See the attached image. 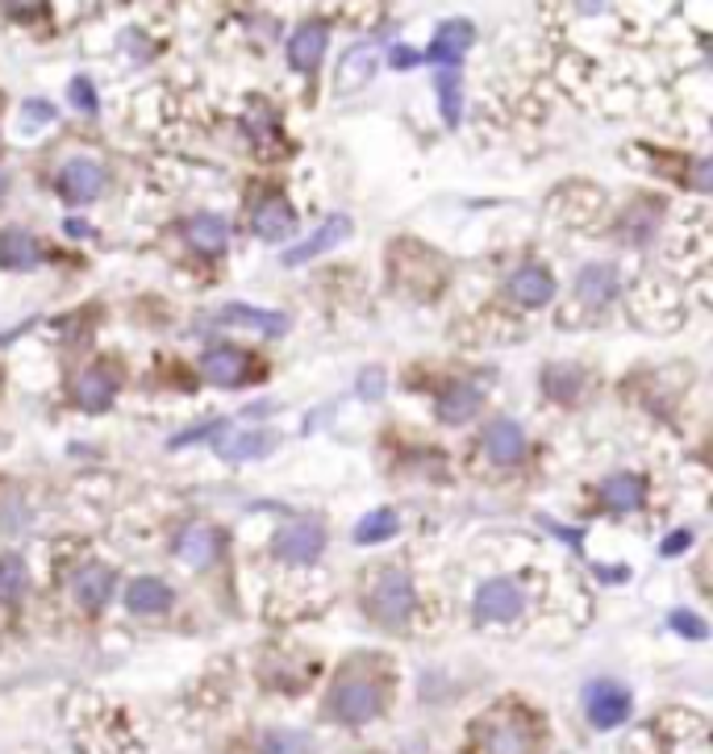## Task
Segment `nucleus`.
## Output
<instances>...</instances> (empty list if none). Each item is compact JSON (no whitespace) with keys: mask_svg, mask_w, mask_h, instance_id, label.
Listing matches in <instances>:
<instances>
[{"mask_svg":"<svg viewBox=\"0 0 713 754\" xmlns=\"http://www.w3.org/2000/svg\"><path fill=\"white\" fill-rule=\"evenodd\" d=\"M217 455L230 459V463H246V459H267L276 450V434L267 429H238V434H217Z\"/></svg>","mask_w":713,"mask_h":754,"instance_id":"22","label":"nucleus"},{"mask_svg":"<svg viewBox=\"0 0 713 754\" xmlns=\"http://www.w3.org/2000/svg\"><path fill=\"white\" fill-rule=\"evenodd\" d=\"M259 754H309V737L301 730H267L259 737Z\"/></svg>","mask_w":713,"mask_h":754,"instance_id":"31","label":"nucleus"},{"mask_svg":"<svg viewBox=\"0 0 713 754\" xmlns=\"http://www.w3.org/2000/svg\"><path fill=\"white\" fill-rule=\"evenodd\" d=\"M201 371H205V379L217 384V388H243L246 376H251V363H246V355L238 346L213 343L210 350L201 355Z\"/></svg>","mask_w":713,"mask_h":754,"instance_id":"14","label":"nucleus"},{"mask_svg":"<svg viewBox=\"0 0 713 754\" xmlns=\"http://www.w3.org/2000/svg\"><path fill=\"white\" fill-rule=\"evenodd\" d=\"M350 230H355V225H350L347 213H330V217L317 225L314 234L301 242V246L284 251V267H305L309 258L326 255V251H334V246H343V242L350 238Z\"/></svg>","mask_w":713,"mask_h":754,"instance_id":"13","label":"nucleus"},{"mask_svg":"<svg viewBox=\"0 0 713 754\" xmlns=\"http://www.w3.org/2000/svg\"><path fill=\"white\" fill-rule=\"evenodd\" d=\"M480 405H485L480 388H476V384H464V379H455V384H447V393L438 396V421H447V426H464V421H471V417L480 412Z\"/></svg>","mask_w":713,"mask_h":754,"instance_id":"25","label":"nucleus"},{"mask_svg":"<svg viewBox=\"0 0 713 754\" xmlns=\"http://www.w3.org/2000/svg\"><path fill=\"white\" fill-rule=\"evenodd\" d=\"M397 530H400V517L393 513V509H371V513L355 526V542H359V547H380V542H388Z\"/></svg>","mask_w":713,"mask_h":754,"instance_id":"27","label":"nucleus"},{"mask_svg":"<svg viewBox=\"0 0 713 754\" xmlns=\"http://www.w3.org/2000/svg\"><path fill=\"white\" fill-rule=\"evenodd\" d=\"M643 500H646V483H643V476H634V471H618V476L601 480V505H605L609 513H618V517L639 513Z\"/></svg>","mask_w":713,"mask_h":754,"instance_id":"20","label":"nucleus"},{"mask_svg":"<svg viewBox=\"0 0 713 754\" xmlns=\"http://www.w3.org/2000/svg\"><path fill=\"white\" fill-rule=\"evenodd\" d=\"M414 609H418V592H414V580L400 567H384V571L371 575V583H367V613L380 625L405 630Z\"/></svg>","mask_w":713,"mask_h":754,"instance_id":"2","label":"nucleus"},{"mask_svg":"<svg viewBox=\"0 0 713 754\" xmlns=\"http://www.w3.org/2000/svg\"><path fill=\"white\" fill-rule=\"evenodd\" d=\"M217 554H222V533L213 530L210 521H189L184 530L175 533V559L180 563L205 571V567L217 563Z\"/></svg>","mask_w":713,"mask_h":754,"instance_id":"12","label":"nucleus"},{"mask_svg":"<svg viewBox=\"0 0 713 754\" xmlns=\"http://www.w3.org/2000/svg\"><path fill=\"white\" fill-rule=\"evenodd\" d=\"M438 109L447 125H459L464 118V84H459V71H438Z\"/></svg>","mask_w":713,"mask_h":754,"instance_id":"30","label":"nucleus"},{"mask_svg":"<svg viewBox=\"0 0 713 754\" xmlns=\"http://www.w3.org/2000/svg\"><path fill=\"white\" fill-rule=\"evenodd\" d=\"M485 455L497 467H513L526 459V429L513 417H497L485 426Z\"/></svg>","mask_w":713,"mask_h":754,"instance_id":"15","label":"nucleus"},{"mask_svg":"<svg viewBox=\"0 0 713 754\" xmlns=\"http://www.w3.org/2000/svg\"><path fill=\"white\" fill-rule=\"evenodd\" d=\"M471 47H476V26L468 18H451L435 30V42H430V51L421 54V63H435L438 71H459Z\"/></svg>","mask_w":713,"mask_h":754,"instance_id":"8","label":"nucleus"},{"mask_svg":"<svg viewBox=\"0 0 713 754\" xmlns=\"http://www.w3.org/2000/svg\"><path fill=\"white\" fill-rule=\"evenodd\" d=\"M384 709V687L376 675H359V671H343L334 680L330 696H326V713L338 725H367L376 721Z\"/></svg>","mask_w":713,"mask_h":754,"instance_id":"1","label":"nucleus"},{"mask_svg":"<svg viewBox=\"0 0 713 754\" xmlns=\"http://www.w3.org/2000/svg\"><path fill=\"white\" fill-rule=\"evenodd\" d=\"M580 388H584V371L572 363H556V367L542 371V393L556 396V400H572V396H580Z\"/></svg>","mask_w":713,"mask_h":754,"instance_id":"28","label":"nucleus"},{"mask_svg":"<svg viewBox=\"0 0 713 754\" xmlns=\"http://www.w3.org/2000/svg\"><path fill=\"white\" fill-rule=\"evenodd\" d=\"M226 421L217 417V421H201V426H192V429H184V434H175L172 438V446L180 450V446H192V442H201V438H217V434H226Z\"/></svg>","mask_w":713,"mask_h":754,"instance_id":"34","label":"nucleus"},{"mask_svg":"<svg viewBox=\"0 0 713 754\" xmlns=\"http://www.w3.org/2000/svg\"><path fill=\"white\" fill-rule=\"evenodd\" d=\"M471 613L476 621H492V625H505V621L522 618L526 613V588L509 575H497V580H485L471 597Z\"/></svg>","mask_w":713,"mask_h":754,"instance_id":"4","label":"nucleus"},{"mask_svg":"<svg viewBox=\"0 0 713 754\" xmlns=\"http://www.w3.org/2000/svg\"><path fill=\"white\" fill-rule=\"evenodd\" d=\"M689 542H693V530H680V533H668L660 550L672 559V554H680V550H689Z\"/></svg>","mask_w":713,"mask_h":754,"instance_id":"38","label":"nucleus"},{"mask_svg":"<svg viewBox=\"0 0 713 754\" xmlns=\"http://www.w3.org/2000/svg\"><path fill=\"white\" fill-rule=\"evenodd\" d=\"M38 263H42V246H38L34 234H26V230H4V234H0V267H9V272H34Z\"/></svg>","mask_w":713,"mask_h":754,"instance_id":"26","label":"nucleus"},{"mask_svg":"<svg viewBox=\"0 0 713 754\" xmlns=\"http://www.w3.org/2000/svg\"><path fill=\"white\" fill-rule=\"evenodd\" d=\"M376 68H380V47H376V42H355V47H347L343 63H338V92H343V96L359 92V88L376 75Z\"/></svg>","mask_w":713,"mask_h":754,"instance_id":"18","label":"nucleus"},{"mask_svg":"<svg viewBox=\"0 0 713 754\" xmlns=\"http://www.w3.org/2000/svg\"><path fill=\"white\" fill-rule=\"evenodd\" d=\"M505 292H509V300L522 305V309H542V305H551V296H556V275H551L547 263H522V267L509 272Z\"/></svg>","mask_w":713,"mask_h":754,"instance_id":"9","label":"nucleus"},{"mask_svg":"<svg viewBox=\"0 0 713 754\" xmlns=\"http://www.w3.org/2000/svg\"><path fill=\"white\" fill-rule=\"evenodd\" d=\"M421 63V54L418 51H409V47H388V68H397V71H409V68H418Z\"/></svg>","mask_w":713,"mask_h":754,"instance_id":"37","label":"nucleus"},{"mask_svg":"<svg viewBox=\"0 0 713 754\" xmlns=\"http://www.w3.org/2000/svg\"><path fill=\"white\" fill-rule=\"evenodd\" d=\"M71 597H75V604L88 609V613H101L109 604V597H113V571L101 563H84L71 575Z\"/></svg>","mask_w":713,"mask_h":754,"instance_id":"16","label":"nucleus"},{"mask_svg":"<svg viewBox=\"0 0 713 754\" xmlns=\"http://www.w3.org/2000/svg\"><path fill=\"white\" fill-rule=\"evenodd\" d=\"M217 322L222 326H246L263 334V338H279L284 329H288V317L276 309H259V305H226V309L217 313Z\"/></svg>","mask_w":713,"mask_h":754,"instance_id":"24","label":"nucleus"},{"mask_svg":"<svg viewBox=\"0 0 713 754\" xmlns=\"http://www.w3.org/2000/svg\"><path fill=\"white\" fill-rule=\"evenodd\" d=\"M272 550H276L279 563H293V567L317 563L322 550H326V526H322V521H293V526H284V530L272 538Z\"/></svg>","mask_w":713,"mask_h":754,"instance_id":"6","label":"nucleus"},{"mask_svg":"<svg viewBox=\"0 0 713 754\" xmlns=\"http://www.w3.org/2000/svg\"><path fill=\"white\" fill-rule=\"evenodd\" d=\"M175 592L167 588V580H159V575H139V580L125 588V609L134 613V618H159V613H167L172 609Z\"/></svg>","mask_w":713,"mask_h":754,"instance_id":"19","label":"nucleus"},{"mask_svg":"<svg viewBox=\"0 0 713 754\" xmlns=\"http://www.w3.org/2000/svg\"><path fill=\"white\" fill-rule=\"evenodd\" d=\"M326 47H330V26L326 21H305L296 26L293 38H288V68L301 71V75H314L326 59Z\"/></svg>","mask_w":713,"mask_h":754,"instance_id":"11","label":"nucleus"},{"mask_svg":"<svg viewBox=\"0 0 713 754\" xmlns=\"http://www.w3.org/2000/svg\"><path fill=\"white\" fill-rule=\"evenodd\" d=\"M184 242L196 255H222L230 246V222L222 213H192L184 222Z\"/></svg>","mask_w":713,"mask_h":754,"instance_id":"17","label":"nucleus"},{"mask_svg":"<svg viewBox=\"0 0 713 754\" xmlns=\"http://www.w3.org/2000/svg\"><path fill=\"white\" fill-rule=\"evenodd\" d=\"M4 192H9V175L0 172V196H4Z\"/></svg>","mask_w":713,"mask_h":754,"instance_id":"39","label":"nucleus"},{"mask_svg":"<svg viewBox=\"0 0 713 754\" xmlns=\"http://www.w3.org/2000/svg\"><path fill=\"white\" fill-rule=\"evenodd\" d=\"M251 230H255L263 242H284L296 230L293 205H288L284 196H267V201H259L255 213H251Z\"/></svg>","mask_w":713,"mask_h":754,"instance_id":"23","label":"nucleus"},{"mask_svg":"<svg viewBox=\"0 0 713 754\" xmlns=\"http://www.w3.org/2000/svg\"><path fill=\"white\" fill-rule=\"evenodd\" d=\"M597 4H601V0H584V9H597Z\"/></svg>","mask_w":713,"mask_h":754,"instance_id":"40","label":"nucleus"},{"mask_svg":"<svg viewBox=\"0 0 713 754\" xmlns=\"http://www.w3.org/2000/svg\"><path fill=\"white\" fill-rule=\"evenodd\" d=\"M576 296L592 309H605L609 300L618 296V267L613 263H584L580 275H576Z\"/></svg>","mask_w":713,"mask_h":754,"instance_id":"21","label":"nucleus"},{"mask_svg":"<svg viewBox=\"0 0 713 754\" xmlns=\"http://www.w3.org/2000/svg\"><path fill=\"white\" fill-rule=\"evenodd\" d=\"M668 621H672V630H676L680 638H689V642H705V634H710V625L696 618L693 609H676Z\"/></svg>","mask_w":713,"mask_h":754,"instance_id":"33","label":"nucleus"},{"mask_svg":"<svg viewBox=\"0 0 713 754\" xmlns=\"http://www.w3.org/2000/svg\"><path fill=\"white\" fill-rule=\"evenodd\" d=\"M105 167L96 163V159H68L63 167H59V196L68 201V205H92V201H101V192H105Z\"/></svg>","mask_w":713,"mask_h":754,"instance_id":"7","label":"nucleus"},{"mask_svg":"<svg viewBox=\"0 0 713 754\" xmlns=\"http://www.w3.org/2000/svg\"><path fill=\"white\" fill-rule=\"evenodd\" d=\"M118 371L109 367V363H92V367H84L80 376H75V384H71V396H75V405L84 412H105L113 400H118Z\"/></svg>","mask_w":713,"mask_h":754,"instance_id":"10","label":"nucleus"},{"mask_svg":"<svg viewBox=\"0 0 713 754\" xmlns=\"http://www.w3.org/2000/svg\"><path fill=\"white\" fill-rule=\"evenodd\" d=\"M480 754H539V734H534V725L518 709L513 713H497L480 730Z\"/></svg>","mask_w":713,"mask_h":754,"instance_id":"3","label":"nucleus"},{"mask_svg":"<svg viewBox=\"0 0 713 754\" xmlns=\"http://www.w3.org/2000/svg\"><path fill=\"white\" fill-rule=\"evenodd\" d=\"M630 709V687L618 684V680H592L584 687V713H589V725L592 730H618V725H627Z\"/></svg>","mask_w":713,"mask_h":754,"instance_id":"5","label":"nucleus"},{"mask_svg":"<svg viewBox=\"0 0 713 754\" xmlns=\"http://www.w3.org/2000/svg\"><path fill=\"white\" fill-rule=\"evenodd\" d=\"M68 92H71V104H75L84 118H96V113H101V96H96V84H92L88 75H75Z\"/></svg>","mask_w":713,"mask_h":754,"instance_id":"32","label":"nucleus"},{"mask_svg":"<svg viewBox=\"0 0 713 754\" xmlns=\"http://www.w3.org/2000/svg\"><path fill=\"white\" fill-rule=\"evenodd\" d=\"M21 121H26V130H38V125H51V121H54V104H51V101H38V96H30V101L21 104Z\"/></svg>","mask_w":713,"mask_h":754,"instance_id":"35","label":"nucleus"},{"mask_svg":"<svg viewBox=\"0 0 713 754\" xmlns=\"http://www.w3.org/2000/svg\"><path fill=\"white\" fill-rule=\"evenodd\" d=\"M30 588V571L21 563L18 554H0V604H13V600L26 597Z\"/></svg>","mask_w":713,"mask_h":754,"instance_id":"29","label":"nucleus"},{"mask_svg":"<svg viewBox=\"0 0 713 754\" xmlns=\"http://www.w3.org/2000/svg\"><path fill=\"white\" fill-rule=\"evenodd\" d=\"M355 393L364 396V400H380V396H384V371L367 367L364 376H359V384H355Z\"/></svg>","mask_w":713,"mask_h":754,"instance_id":"36","label":"nucleus"}]
</instances>
